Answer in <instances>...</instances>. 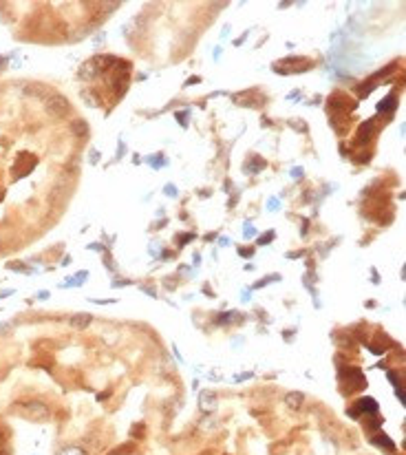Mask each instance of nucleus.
<instances>
[{
  "instance_id": "obj_1",
  "label": "nucleus",
  "mask_w": 406,
  "mask_h": 455,
  "mask_svg": "<svg viewBox=\"0 0 406 455\" xmlns=\"http://www.w3.org/2000/svg\"><path fill=\"white\" fill-rule=\"evenodd\" d=\"M44 109L53 117H64L69 113V100L64 95H60V93H49L44 97Z\"/></svg>"
},
{
  "instance_id": "obj_2",
  "label": "nucleus",
  "mask_w": 406,
  "mask_h": 455,
  "mask_svg": "<svg viewBox=\"0 0 406 455\" xmlns=\"http://www.w3.org/2000/svg\"><path fill=\"white\" fill-rule=\"evenodd\" d=\"M22 411H24V416L31 418V420H35V422H44L49 418V407L44 402H40V400L22 402Z\"/></svg>"
},
{
  "instance_id": "obj_3",
  "label": "nucleus",
  "mask_w": 406,
  "mask_h": 455,
  "mask_svg": "<svg viewBox=\"0 0 406 455\" xmlns=\"http://www.w3.org/2000/svg\"><path fill=\"white\" fill-rule=\"evenodd\" d=\"M342 380H344V384L349 387V391H360V389L367 387V380H364V374L360 371V369H355V367L347 369V371L342 374Z\"/></svg>"
},
{
  "instance_id": "obj_4",
  "label": "nucleus",
  "mask_w": 406,
  "mask_h": 455,
  "mask_svg": "<svg viewBox=\"0 0 406 455\" xmlns=\"http://www.w3.org/2000/svg\"><path fill=\"white\" fill-rule=\"evenodd\" d=\"M35 164H38V159H35L34 155L22 153L18 159H16V164H14V175H16V177H24V175H29L31 170H34Z\"/></svg>"
},
{
  "instance_id": "obj_5",
  "label": "nucleus",
  "mask_w": 406,
  "mask_h": 455,
  "mask_svg": "<svg viewBox=\"0 0 406 455\" xmlns=\"http://www.w3.org/2000/svg\"><path fill=\"white\" fill-rule=\"evenodd\" d=\"M97 75H100V69L95 67V62H93V60H88V62L82 64V69H80V77H82V80L88 82V80H95Z\"/></svg>"
},
{
  "instance_id": "obj_6",
  "label": "nucleus",
  "mask_w": 406,
  "mask_h": 455,
  "mask_svg": "<svg viewBox=\"0 0 406 455\" xmlns=\"http://www.w3.org/2000/svg\"><path fill=\"white\" fill-rule=\"evenodd\" d=\"M355 411H362V413H378V402L373 398H362L355 402Z\"/></svg>"
},
{
  "instance_id": "obj_7",
  "label": "nucleus",
  "mask_w": 406,
  "mask_h": 455,
  "mask_svg": "<svg viewBox=\"0 0 406 455\" xmlns=\"http://www.w3.org/2000/svg\"><path fill=\"white\" fill-rule=\"evenodd\" d=\"M302 402H305V396H302L300 391H292L285 396V404L287 409H300Z\"/></svg>"
},
{
  "instance_id": "obj_8",
  "label": "nucleus",
  "mask_w": 406,
  "mask_h": 455,
  "mask_svg": "<svg viewBox=\"0 0 406 455\" xmlns=\"http://www.w3.org/2000/svg\"><path fill=\"white\" fill-rule=\"evenodd\" d=\"M93 316L91 314H73L71 316V327H75V329H86V327L91 325Z\"/></svg>"
},
{
  "instance_id": "obj_9",
  "label": "nucleus",
  "mask_w": 406,
  "mask_h": 455,
  "mask_svg": "<svg viewBox=\"0 0 406 455\" xmlns=\"http://www.w3.org/2000/svg\"><path fill=\"white\" fill-rule=\"evenodd\" d=\"M199 404H201V409H214L216 407V396L212 391H203L199 396Z\"/></svg>"
},
{
  "instance_id": "obj_10",
  "label": "nucleus",
  "mask_w": 406,
  "mask_h": 455,
  "mask_svg": "<svg viewBox=\"0 0 406 455\" xmlns=\"http://www.w3.org/2000/svg\"><path fill=\"white\" fill-rule=\"evenodd\" d=\"M373 130H375V124H373V120H367L362 126H360V133H358V139L360 142H369L373 135Z\"/></svg>"
},
{
  "instance_id": "obj_11",
  "label": "nucleus",
  "mask_w": 406,
  "mask_h": 455,
  "mask_svg": "<svg viewBox=\"0 0 406 455\" xmlns=\"http://www.w3.org/2000/svg\"><path fill=\"white\" fill-rule=\"evenodd\" d=\"M373 444H378V446H384L387 451H395V444H393L391 440H388V436H384V433H378V436H373Z\"/></svg>"
},
{
  "instance_id": "obj_12",
  "label": "nucleus",
  "mask_w": 406,
  "mask_h": 455,
  "mask_svg": "<svg viewBox=\"0 0 406 455\" xmlns=\"http://www.w3.org/2000/svg\"><path fill=\"white\" fill-rule=\"evenodd\" d=\"M71 128H73V133H75L77 137H84V135H88V126H86V122H82V120L73 122Z\"/></svg>"
},
{
  "instance_id": "obj_13",
  "label": "nucleus",
  "mask_w": 406,
  "mask_h": 455,
  "mask_svg": "<svg viewBox=\"0 0 406 455\" xmlns=\"http://www.w3.org/2000/svg\"><path fill=\"white\" fill-rule=\"evenodd\" d=\"M378 109H380V110H391V109H395V95H388L384 102H380Z\"/></svg>"
},
{
  "instance_id": "obj_14",
  "label": "nucleus",
  "mask_w": 406,
  "mask_h": 455,
  "mask_svg": "<svg viewBox=\"0 0 406 455\" xmlns=\"http://www.w3.org/2000/svg\"><path fill=\"white\" fill-rule=\"evenodd\" d=\"M130 453H133V444H124V446H120V449L110 451L108 455H130Z\"/></svg>"
},
{
  "instance_id": "obj_15",
  "label": "nucleus",
  "mask_w": 406,
  "mask_h": 455,
  "mask_svg": "<svg viewBox=\"0 0 406 455\" xmlns=\"http://www.w3.org/2000/svg\"><path fill=\"white\" fill-rule=\"evenodd\" d=\"M60 455H86V453H84V449H77V446H67Z\"/></svg>"
},
{
  "instance_id": "obj_16",
  "label": "nucleus",
  "mask_w": 406,
  "mask_h": 455,
  "mask_svg": "<svg viewBox=\"0 0 406 455\" xmlns=\"http://www.w3.org/2000/svg\"><path fill=\"white\" fill-rule=\"evenodd\" d=\"M274 239V232H265L261 239H258V245H265V243H269V241Z\"/></svg>"
},
{
  "instance_id": "obj_17",
  "label": "nucleus",
  "mask_w": 406,
  "mask_h": 455,
  "mask_svg": "<svg viewBox=\"0 0 406 455\" xmlns=\"http://www.w3.org/2000/svg\"><path fill=\"white\" fill-rule=\"evenodd\" d=\"M2 451H7V437H5V433L0 431V453Z\"/></svg>"
},
{
  "instance_id": "obj_18",
  "label": "nucleus",
  "mask_w": 406,
  "mask_h": 455,
  "mask_svg": "<svg viewBox=\"0 0 406 455\" xmlns=\"http://www.w3.org/2000/svg\"><path fill=\"white\" fill-rule=\"evenodd\" d=\"M364 426H367V429H375V426H380V420L378 418H373V420H369Z\"/></svg>"
},
{
  "instance_id": "obj_19",
  "label": "nucleus",
  "mask_w": 406,
  "mask_h": 455,
  "mask_svg": "<svg viewBox=\"0 0 406 455\" xmlns=\"http://www.w3.org/2000/svg\"><path fill=\"white\" fill-rule=\"evenodd\" d=\"M190 239H192V235H181L177 239V243H186V241H190Z\"/></svg>"
},
{
  "instance_id": "obj_20",
  "label": "nucleus",
  "mask_w": 406,
  "mask_h": 455,
  "mask_svg": "<svg viewBox=\"0 0 406 455\" xmlns=\"http://www.w3.org/2000/svg\"><path fill=\"white\" fill-rule=\"evenodd\" d=\"M130 433H133V436H141V433H143V426L139 424L137 429H135V426H133V431H130Z\"/></svg>"
},
{
  "instance_id": "obj_21",
  "label": "nucleus",
  "mask_w": 406,
  "mask_h": 455,
  "mask_svg": "<svg viewBox=\"0 0 406 455\" xmlns=\"http://www.w3.org/2000/svg\"><path fill=\"white\" fill-rule=\"evenodd\" d=\"M166 195H170V197H175V195H177V190H175V186H168V188H166Z\"/></svg>"
},
{
  "instance_id": "obj_22",
  "label": "nucleus",
  "mask_w": 406,
  "mask_h": 455,
  "mask_svg": "<svg viewBox=\"0 0 406 455\" xmlns=\"http://www.w3.org/2000/svg\"><path fill=\"white\" fill-rule=\"evenodd\" d=\"M239 252L243 254V256H252V252H254V250H239Z\"/></svg>"
}]
</instances>
